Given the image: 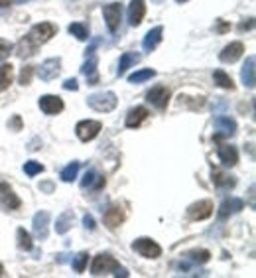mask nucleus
<instances>
[{
  "label": "nucleus",
  "instance_id": "obj_1",
  "mask_svg": "<svg viewBox=\"0 0 256 278\" xmlns=\"http://www.w3.org/2000/svg\"><path fill=\"white\" fill-rule=\"evenodd\" d=\"M116 103H118V99H116V95H114L112 91L95 93V95H91V97L87 99V105L91 107L93 111H97V112H110V111H114Z\"/></svg>",
  "mask_w": 256,
  "mask_h": 278
},
{
  "label": "nucleus",
  "instance_id": "obj_2",
  "mask_svg": "<svg viewBox=\"0 0 256 278\" xmlns=\"http://www.w3.org/2000/svg\"><path fill=\"white\" fill-rule=\"evenodd\" d=\"M118 260L114 259L109 253H103V255H97L91 264V274L93 276H103V274H110L118 268Z\"/></svg>",
  "mask_w": 256,
  "mask_h": 278
},
{
  "label": "nucleus",
  "instance_id": "obj_3",
  "mask_svg": "<svg viewBox=\"0 0 256 278\" xmlns=\"http://www.w3.org/2000/svg\"><path fill=\"white\" fill-rule=\"evenodd\" d=\"M132 249H134L138 255H142L144 259H158V257L162 255V247L156 241L148 239V237L136 239V241L132 243Z\"/></svg>",
  "mask_w": 256,
  "mask_h": 278
},
{
  "label": "nucleus",
  "instance_id": "obj_4",
  "mask_svg": "<svg viewBox=\"0 0 256 278\" xmlns=\"http://www.w3.org/2000/svg\"><path fill=\"white\" fill-rule=\"evenodd\" d=\"M101 129H103V125H101L99 121H91V118H87V121L77 123V127H75V134L79 136V140L89 142V140H93V138L99 136Z\"/></svg>",
  "mask_w": 256,
  "mask_h": 278
},
{
  "label": "nucleus",
  "instance_id": "obj_5",
  "mask_svg": "<svg viewBox=\"0 0 256 278\" xmlns=\"http://www.w3.org/2000/svg\"><path fill=\"white\" fill-rule=\"evenodd\" d=\"M215 138L219 140V138H231L235 132H237V123H235V118H231V116H225L223 112H221L219 116H215Z\"/></svg>",
  "mask_w": 256,
  "mask_h": 278
},
{
  "label": "nucleus",
  "instance_id": "obj_6",
  "mask_svg": "<svg viewBox=\"0 0 256 278\" xmlns=\"http://www.w3.org/2000/svg\"><path fill=\"white\" fill-rule=\"evenodd\" d=\"M103 14H105V20H107V26L109 30L114 34L120 26V20H122V4L120 2H112V4H107L103 8Z\"/></svg>",
  "mask_w": 256,
  "mask_h": 278
},
{
  "label": "nucleus",
  "instance_id": "obj_7",
  "mask_svg": "<svg viewBox=\"0 0 256 278\" xmlns=\"http://www.w3.org/2000/svg\"><path fill=\"white\" fill-rule=\"evenodd\" d=\"M55 32H57V28H55L54 24H50V22H41V24H36V26L30 30L28 36L32 37L37 46H39V44L50 42V39L55 36Z\"/></svg>",
  "mask_w": 256,
  "mask_h": 278
},
{
  "label": "nucleus",
  "instance_id": "obj_8",
  "mask_svg": "<svg viewBox=\"0 0 256 278\" xmlns=\"http://www.w3.org/2000/svg\"><path fill=\"white\" fill-rule=\"evenodd\" d=\"M146 101L152 107L164 111L165 107H167V103H169V91L165 89L164 85H156V87H152V89L148 91Z\"/></svg>",
  "mask_w": 256,
  "mask_h": 278
},
{
  "label": "nucleus",
  "instance_id": "obj_9",
  "mask_svg": "<svg viewBox=\"0 0 256 278\" xmlns=\"http://www.w3.org/2000/svg\"><path fill=\"white\" fill-rule=\"evenodd\" d=\"M61 71V59L59 57H50V59H46L41 65H39V69H37V77L41 79V81H52L55 79L57 75Z\"/></svg>",
  "mask_w": 256,
  "mask_h": 278
},
{
  "label": "nucleus",
  "instance_id": "obj_10",
  "mask_svg": "<svg viewBox=\"0 0 256 278\" xmlns=\"http://www.w3.org/2000/svg\"><path fill=\"white\" fill-rule=\"evenodd\" d=\"M213 213V204L209 200H201V202H195V204L189 205L187 209V215L193 219V221H203L207 217H211Z\"/></svg>",
  "mask_w": 256,
  "mask_h": 278
},
{
  "label": "nucleus",
  "instance_id": "obj_11",
  "mask_svg": "<svg viewBox=\"0 0 256 278\" xmlns=\"http://www.w3.org/2000/svg\"><path fill=\"white\" fill-rule=\"evenodd\" d=\"M48 225H50V213L48 211H37L34 215V221H32V229H34V235L39 241L48 239Z\"/></svg>",
  "mask_w": 256,
  "mask_h": 278
},
{
  "label": "nucleus",
  "instance_id": "obj_12",
  "mask_svg": "<svg viewBox=\"0 0 256 278\" xmlns=\"http://www.w3.org/2000/svg\"><path fill=\"white\" fill-rule=\"evenodd\" d=\"M0 204L4 205L6 209H18L20 205H22L20 197L14 193V189L6 182H0Z\"/></svg>",
  "mask_w": 256,
  "mask_h": 278
},
{
  "label": "nucleus",
  "instance_id": "obj_13",
  "mask_svg": "<svg viewBox=\"0 0 256 278\" xmlns=\"http://www.w3.org/2000/svg\"><path fill=\"white\" fill-rule=\"evenodd\" d=\"M146 14V4L144 0H130L128 4V24L130 26H140Z\"/></svg>",
  "mask_w": 256,
  "mask_h": 278
},
{
  "label": "nucleus",
  "instance_id": "obj_14",
  "mask_svg": "<svg viewBox=\"0 0 256 278\" xmlns=\"http://www.w3.org/2000/svg\"><path fill=\"white\" fill-rule=\"evenodd\" d=\"M39 109L46 114H57L63 111V101L57 95H44L39 97Z\"/></svg>",
  "mask_w": 256,
  "mask_h": 278
},
{
  "label": "nucleus",
  "instance_id": "obj_15",
  "mask_svg": "<svg viewBox=\"0 0 256 278\" xmlns=\"http://www.w3.org/2000/svg\"><path fill=\"white\" fill-rule=\"evenodd\" d=\"M242 54H244V46H242L240 42H233V44H229V46L221 52L219 59L223 63H235Z\"/></svg>",
  "mask_w": 256,
  "mask_h": 278
},
{
  "label": "nucleus",
  "instance_id": "obj_16",
  "mask_svg": "<svg viewBox=\"0 0 256 278\" xmlns=\"http://www.w3.org/2000/svg\"><path fill=\"white\" fill-rule=\"evenodd\" d=\"M75 221V211L73 209H65L61 215H57V221H55V233L57 235H65Z\"/></svg>",
  "mask_w": 256,
  "mask_h": 278
},
{
  "label": "nucleus",
  "instance_id": "obj_17",
  "mask_svg": "<svg viewBox=\"0 0 256 278\" xmlns=\"http://www.w3.org/2000/svg\"><path fill=\"white\" fill-rule=\"evenodd\" d=\"M254 56H248L246 61H244V65H242V69H240V79H242L244 87H248V89L254 87Z\"/></svg>",
  "mask_w": 256,
  "mask_h": 278
},
{
  "label": "nucleus",
  "instance_id": "obj_18",
  "mask_svg": "<svg viewBox=\"0 0 256 278\" xmlns=\"http://www.w3.org/2000/svg\"><path fill=\"white\" fill-rule=\"evenodd\" d=\"M219 160L223 162V166L233 168L238 162L237 148L231 146V144H219Z\"/></svg>",
  "mask_w": 256,
  "mask_h": 278
},
{
  "label": "nucleus",
  "instance_id": "obj_19",
  "mask_svg": "<svg viewBox=\"0 0 256 278\" xmlns=\"http://www.w3.org/2000/svg\"><path fill=\"white\" fill-rule=\"evenodd\" d=\"M162 34H164V28H162V26L152 28L146 36H144V42H142L144 52H152V50H156V48H158V44L162 42Z\"/></svg>",
  "mask_w": 256,
  "mask_h": 278
},
{
  "label": "nucleus",
  "instance_id": "obj_20",
  "mask_svg": "<svg viewBox=\"0 0 256 278\" xmlns=\"http://www.w3.org/2000/svg\"><path fill=\"white\" fill-rule=\"evenodd\" d=\"M81 73L87 77L89 85H97V83H99V73H97V57L93 56V54H89V59L83 63Z\"/></svg>",
  "mask_w": 256,
  "mask_h": 278
},
{
  "label": "nucleus",
  "instance_id": "obj_21",
  "mask_svg": "<svg viewBox=\"0 0 256 278\" xmlns=\"http://www.w3.org/2000/svg\"><path fill=\"white\" fill-rule=\"evenodd\" d=\"M36 52H37V44L30 36L22 37L18 42V46H16V54H18V57H22V59L34 56Z\"/></svg>",
  "mask_w": 256,
  "mask_h": 278
},
{
  "label": "nucleus",
  "instance_id": "obj_22",
  "mask_svg": "<svg viewBox=\"0 0 256 278\" xmlns=\"http://www.w3.org/2000/svg\"><path fill=\"white\" fill-rule=\"evenodd\" d=\"M122 221H124V211L118 205H112L109 211L105 213V223L109 225L110 229H116Z\"/></svg>",
  "mask_w": 256,
  "mask_h": 278
},
{
  "label": "nucleus",
  "instance_id": "obj_23",
  "mask_svg": "<svg viewBox=\"0 0 256 278\" xmlns=\"http://www.w3.org/2000/svg\"><path fill=\"white\" fill-rule=\"evenodd\" d=\"M105 185V178L99 176L95 170H87V174L81 180V187H89V189H101Z\"/></svg>",
  "mask_w": 256,
  "mask_h": 278
},
{
  "label": "nucleus",
  "instance_id": "obj_24",
  "mask_svg": "<svg viewBox=\"0 0 256 278\" xmlns=\"http://www.w3.org/2000/svg\"><path fill=\"white\" fill-rule=\"evenodd\" d=\"M148 116V109L146 107H136L126 114V127L128 129H136L142 125V121Z\"/></svg>",
  "mask_w": 256,
  "mask_h": 278
},
{
  "label": "nucleus",
  "instance_id": "obj_25",
  "mask_svg": "<svg viewBox=\"0 0 256 278\" xmlns=\"http://www.w3.org/2000/svg\"><path fill=\"white\" fill-rule=\"evenodd\" d=\"M138 61H140V54H134V52H126V54H122V56H120V61H118V69H116V73L124 75L128 71V67L136 65Z\"/></svg>",
  "mask_w": 256,
  "mask_h": 278
},
{
  "label": "nucleus",
  "instance_id": "obj_26",
  "mask_svg": "<svg viewBox=\"0 0 256 278\" xmlns=\"http://www.w3.org/2000/svg\"><path fill=\"white\" fill-rule=\"evenodd\" d=\"M12 79H14V67L10 63L0 65V91L8 89L10 83H12Z\"/></svg>",
  "mask_w": 256,
  "mask_h": 278
},
{
  "label": "nucleus",
  "instance_id": "obj_27",
  "mask_svg": "<svg viewBox=\"0 0 256 278\" xmlns=\"http://www.w3.org/2000/svg\"><path fill=\"white\" fill-rule=\"evenodd\" d=\"M183 259H187L189 262H193V264H205L207 260L211 259V253L205 251V249H201V251H189V253L183 255Z\"/></svg>",
  "mask_w": 256,
  "mask_h": 278
},
{
  "label": "nucleus",
  "instance_id": "obj_28",
  "mask_svg": "<svg viewBox=\"0 0 256 278\" xmlns=\"http://www.w3.org/2000/svg\"><path fill=\"white\" fill-rule=\"evenodd\" d=\"M213 184L217 185V187H233V185L237 184V180L233 176H227V174H223L219 170H215L213 172Z\"/></svg>",
  "mask_w": 256,
  "mask_h": 278
},
{
  "label": "nucleus",
  "instance_id": "obj_29",
  "mask_svg": "<svg viewBox=\"0 0 256 278\" xmlns=\"http://www.w3.org/2000/svg\"><path fill=\"white\" fill-rule=\"evenodd\" d=\"M213 79H215V83L223 87V89H229V91H235V83H233V79L229 77V75L225 73L223 69H217L215 73H213Z\"/></svg>",
  "mask_w": 256,
  "mask_h": 278
},
{
  "label": "nucleus",
  "instance_id": "obj_30",
  "mask_svg": "<svg viewBox=\"0 0 256 278\" xmlns=\"http://www.w3.org/2000/svg\"><path fill=\"white\" fill-rule=\"evenodd\" d=\"M79 162H71V164H67V166L61 170V174H59V178L63 180V182H73L75 178H77V174H79Z\"/></svg>",
  "mask_w": 256,
  "mask_h": 278
},
{
  "label": "nucleus",
  "instance_id": "obj_31",
  "mask_svg": "<svg viewBox=\"0 0 256 278\" xmlns=\"http://www.w3.org/2000/svg\"><path fill=\"white\" fill-rule=\"evenodd\" d=\"M16 237H18V247L22 249V251H32L34 243H32V237H30V233H28L26 229L20 227L18 233H16Z\"/></svg>",
  "mask_w": 256,
  "mask_h": 278
},
{
  "label": "nucleus",
  "instance_id": "obj_32",
  "mask_svg": "<svg viewBox=\"0 0 256 278\" xmlns=\"http://www.w3.org/2000/svg\"><path fill=\"white\" fill-rule=\"evenodd\" d=\"M87 262H89V255L87 253H79V255H75L71 259V266H73V270L77 274H81V272H85Z\"/></svg>",
  "mask_w": 256,
  "mask_h": 278
},
{
  "label": "nucleus",
  "instance_id": "obj_33",
  "mask_svg": "<svg viewBox=\"0 0 256 278\" xmlns=\"http://www.w3.org/2000/svg\"><path fill=\"white\" fill-rule=\"evenodd\" d=\"M156 75L154 69H140V71H134V73L128 77V81L130 83H142V81H148V79H152Z\"/></svg>",
  "mask_w": 256,
  "mask_h": 278
},
{
  "label": "nucleus",
  "instance_id": "obj_34",
  "mask_svg": "<svg viewBox=\"0 0 256 278\" xmlns=\"http://www.w3.org/2000/svg\"><path fill=\"white\" fill-rule=\"evenodd\" d=\"M69 34L83 42V39L89 37V28H87L85 24H71V26H69Z\"/></svg>",
  "mask_w": 256,
  "mask_h": 278
},
{
  "label": "nucleus",
  "instance_id": "obj_35",
  "mask_svg": "<svg viewBox=\"0 0 256 278\" xmlns=\"http://www.w3.org/2000/svg\"><path fill=\"white\" fill-rule=\"evenodd\" d=\"M24 172H26L30 178H34L36 174L44 172V166H41L39 162H36V160H30V162H26V164H24Z\"/></svg>",
  "mask_w": 256,
  "mask_h": 278
},
{
  "label": "nucleus",
  "instance_id": "obj_36",
  "mask_svg": "<svg viewBox=\"0 0 256 278\" xmlns=\"http://www.w3.org/2000/svg\"><path fill=\"white\" fill-rule=\"evenodd\" d=\"M32 75H34V67H32V65L22 67V71H20V83H22V85H30Z\"/></svg>",
  "mask_w": 256,
  "mask_h": 278
},
{
  "label": "nucleus",
  "instance_id": "obj_37",
  "mask_svg": "<svg viewBox=\"0 0 256 278\" xmlns=\"http://www.w3.org/2000/svg\"><path fill=\"white\" fill-rule=\"evenodd\" d=\"M12 50H14V46H12L8 39H2V37H0V61H4L6 57L10 56Z\"/></svg>",
  "mask_w": 256,
  "mask_h": 278
},
{
  "label": "nucleus",
  "instance_id": "obj_38",
  "mask_svg": "<svg viewBox=\"0 0 256 278\" xmlns=\"http://www.w3.org/2000/svg\"><path fill=\"white\" fill-rule=\"evenodd\" d=\"M231 215V204H229V200H225L219 207V219H227Z\"/></svg>",
  "mask_w": 256,
  "mask_h": 278
},
{
  "label": "nucleus",
  "instance_id": "obj_39",
  "mask_svg": "<svg viewBox=\"0 0 256 278\" xmlns=\"http://www.w3.org/2000/svg\"><path fill=\"white\" fill-rule=\"evenodd\" d=\"M229 204H231V211H233V213H238L240 209H244V202L238 200V197H231Z\"/></svg>",
  "mask_w": 256,
  "mask_h": 278
},
{
  "label": "nucleus",
  "instance_id": "obj_40",
  "mask_svg": "<svg viewBox=\"0 0 256 278\" xmlns=\"http://www.w3.org/2000/svg\"><path fill=\"white\" fill-rule=\"evenodd\" d=\"M83 225H85V229H89V231H93L95 229V219H93V215H83Z\"/></svg>",
  "mask_w": 256,
  "mask_h": 278
},
{
  "label": "nucleus",
  "instance_id": "obj_41",
  "mask_svg": "<svg viewBox=\"0 0 256 278\" xmlns=\"http://www.w3.org/2000/svg\"><path fill=\"white\" fill-rule=\"evenodd\" d=\"M63 89H67V91H77V89H79L77 79H67V81L63 83Z\"/></svg>",
  "mask_w": 256,
  "mask_h": 278
},
{
  "label": "nucleus",
  "instance_id": "obj_42",
  "mask_svg": "<svg viewBox=\"0 0 256 278\" xmlns=\"http://www.w3.org/2000/svg\"><path fill=\"white\" fill-rule=\"evenodd\" d=\"M215 30H217L219 34H225L227 30H231V26H229V24H225L223 20H219V22H217V28H215Z\"/></svg>",
  "mask_w": 256,
  "mask_h": 278
},
{
  "label": "nucleus",
  "instance_id": "obj_43",
  "mask_svg": "<svg viewBox=\"0 0 256 278\" xmlns=\"http://www.w3.org/2000/svg\"><path fill=\"white\" fill-rule=\"evenodd\" d=\"M10 129H14V130L22 129V121H20V116H14V118L10 121Z\"/></svg>",
  "mask_w": 256,
  "mask_h": 278
},
{
  "label": "nucleus",
  "instance_id": "obj_44",
  "mask_svg": "<svg viewBox=\"0 0 256 278\" xmlns=\"http://www.w3.org/2000/svg\"><path fill=\"white\" fill-rule=\"evenodd\" d=\"M252 26H254V22H252V18H250L248 24H246V22H242V24H240V30H246V28H252Z\"/></svg>",
  "mask_w": 256,
  "mask_h": 278
},
{
  "label": "nucleus",
  "instance_id": "obj_45",
  "mask_svg": "<svg viewBox=\"0 0 256 278\" xmlns=\"http://www.w3.org/2000/svg\"><path fill=\"white\" fill-rule=\"evenodd\" d=\"M10 4H12V0H0V10H2V8H8Z\"/></svg>",
  "mask_w": 256,
  "mask_h": 278
},
{
  "label": "nucleus",
  "instance_id": "obj_46",
  "mask_svg": "<svg viewBox=\"0 0 256 278\" xmlns=\"http://www.w3.org/2000/svg\"><path fill=\"white\" fill-rule=\"evenodd\" d=\"M39 189H48V191H52V189H54V185H52V184H44V185H39Z\"/></svg>",
  "mask_w": 256,
  "mask_h": 278
},
{
  "label": "nucleus",
  "instance_id": "obj_47",
  "mask_svg": "<svg viewBox=\"0 0 256 278\" xmlns=\"http://www.w3.org/2000/svg\"><path fill=\"white\" fill-rule=\"evenodd\" d=\"M2 274H4V266L0 264V276H2Z\"/></svg>",
  "mask_w": 256,
  "mask_h": 278
},
{
  "label": "nucleus",
  "instance_id": "obj_48",
  "mask_svg": "<svg viewBox=\"0 0 256 278\" xmlns=\"http://www.w3.org/2000/svg\"><path fill=\"white\" fill-rule=\"evenodd\" d=\"M176 2H187V0H176Z\"/></svg>",
  "mask_w": 256,
  "mask_h": 278
},
{
  "label": "nucleus",
  "instance_id": "obj_49",
  "mask_svg": "<svg viewBox=\"0 0 256 278\" xmlns=\"http://www.w3.org/2000/svg\"><path fill=\"white\" fill-rule=\"evenodd\" d=\"M156 2H160V0H156Z\"/></svg>",
  "mask_w": 256,
  "mask_h": 278
}]
</instances>
